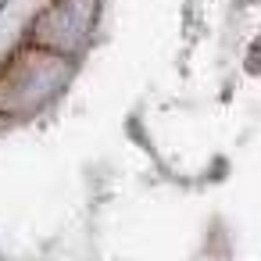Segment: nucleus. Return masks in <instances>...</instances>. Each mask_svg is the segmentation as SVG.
Returning <instances> with one entry per match:
<instances>
[{
  "mask_svg": "<svg viewBox=\"0 0 261 261\" xmlns=\"http://www.w3.org/2000/svg\"><path fill=\"white\" fill-rule=\"evenodd\" d=\"M93 18V0H68V4H58L43 22H40V40H50L58 47H75Z\"/></svg>",
  "mask_w": 261,
  "mask_h": 261,
  "instance_id": "nucleus-1",
  "label": "nucleus"
}]
</instances>
